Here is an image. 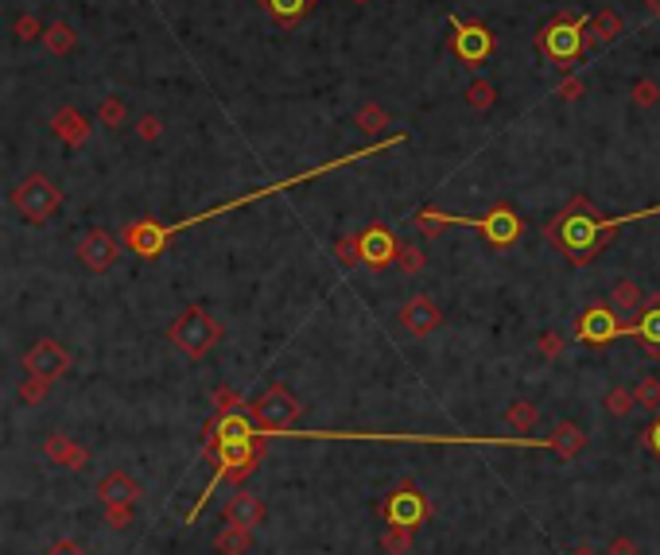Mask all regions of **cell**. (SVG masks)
Returning a JSON list of instances; mask_svg holds the SVG:
<instances>
[{
    "label": "cell",
    "instance_id": "25",
    "mask_svg": "<svg viewBox=\"0 0 660 555\" xmlns=\"http://www.w3.org/2000/svg\"><path fill=\"white\" fill-rule=\"evenodd\" d=\"M354 125L361 128L365 136H381L392 125V116L385 113V106H377V101H365V106H358V113H354Z\"/></svg>",
    "mask_w": 660,
    "mask_h": 555
},
{
    "label": "cell",
    "instance_id": "47",
    "mask_svg": "<svg viewBox=\"0 0 660 555\" xmlns=\"http://www.w3.org/2000/svg\"><path fill=\"white\" fill-rule=\"evenodd\" d=\"M645 8H649V16H660V0H645Z\"/></svg>",
    "mask_w": 660,
    "mask_h": 555
},
{
    "label": "cell",
    "instance_id": "11",
    "mask_svg": "<svg viewBox=\"0 0 660 555\" xmlns=\"http://www.w3.org/2000/svg\"><path fill=\"white\" fill-rule=\"evenodd\" d=\"M75 253H78V260H82V268H90V272H109L113 265H117V253H121V241L113 237L109 229H86L82 237H78V245H75Z\"/></svg>",
    "mask_w": 660,
    "mask_h": 555
},
{
    "label": "cell",
    "instance_id": "26",
    "mask_svg": "<svg viewBox=\"0 0 660 555\" xmlns=\"http://www.w3.org/2000/svg\"><path fill=\"white\" fill-rule=\"evenodd\" d=\"M505 428H513V431H521V435H528L540 423V408L533 404V400H513L509 408H505Z\"/></svg>",
    "mask_w": 660,
    "mask_h": 555
},
{
    "label": "cell",
    "instance_id": "38",
    "mask_svg": "<svg viewBox=\"0 0 660 555\" xmlns=\"http://www.w3.org/2000/svg\"><path fill=\"white\" fill-rule=\"evenodd\" d=\"M137 136H140L144 144H156L159 136H164V121H159L156 113H144L140 121H137Z\"/></svg>",
    "mask_w": 660,
    "mask_h": 555
},
{
    "label": "cell",
    "instance_id": "41",
    "mask_svg": "<svg viewBox=\"0 0 660 555\" xmlns=\"http://www.w3.org/2000/svg\"><path fill=\"white\" fill-rule=\"evenodd\" d=\"M106 520H109V529H128L132 524V505H106Z\"/></svg>",
    "mask_w": 660,
    "mask_h": 555
},
{
    "label": "cell",
    "instance_id": "4",
    "mask_svg": "<svg viewBox=\"0 0 660 555\" xmlns=\"http://www.w3.org/2000/svg\"><path fill=\"white\" fill-rule=\"evenodd\" d=\"M591 16H579V12H564V16L548 20L544 27L536 32V47L540 55L555 63L560 70H571L579 63V58L591 51Z\"/></svg>",
    "mask_w": 660,
    "mask_h": 555
},
{
    "label": "cell",
    "instance_id": "42",
    "mask_svg": "<svg viewBox=\"0 0 660 555\" xmlns=\"http://www.w3.org/2000/svg\"><path fill=\"white\" fill-rule=\"evenodd\" d=\"M606 555H641V544L634 536H614L606 544Z\"/></svg>",
    "mask_w": 660,
    "mask_h": 555
},
{
    "label": "cell",
    "instance_id": "18",
    "mask_svg": "<svg viewBox=\"0 0 660 555\" xmlns=\"http://www.w3.org/2000/svg\"><path fill=\"white\" fill-rule=\"evenodd\" d=\"M51 128L55 136L66 144V148H82L86 140H90V121H86V113H78L75 106H63L55 116H51Z\"/></svg>",
    "mask_w": 660,
    "mask_h": 555
},
{
    "label": "cell",
    "instance_id": "14",
    "mask_svg": "<svg viewBox=\"0 0 660 555\" xmlns=\"http://www.w3.org/2000/svg\"><path fill=\"white\" fill-rule=\"evenodd\" d=\"M358 241H361V265H370V268H377V272L389 268V265H396V257H401V241H396L385 226L361 229Z\"/></svg>",
    "mask_w": 660,
    "mask_h": 555
},
{
    "label": "cell",
    "instance_id": "32",
    "mask_svg": "<svg viewBox=\"0 0 660 555\" xmlns=\"http://www.w3.org/2000/svg\"><path fill=\"white\" fill-rule=\"evenodd\" d=\"M381 551L385 555H408L412 551V529H404V524H389V532L381 536Z\"/></svg>",
    "mask_w": 660,
    "mask_h": 555
},
{
    "label": "cell",
    "instance_id": "2",
    "mask_svg": "<svg viewBox=\"0 0 660 555\" xmlns=\"http://www.w3.org/2000/svg\"><path fill=\"white\" fill-rule=\"evenodd\" d=\"M656 214H660V207L656 210H641V214L606 217V214H598L583 195H575V198H571V207L560 210L544 226V237L552 241V249H560L571 260V265H591V260L614 241V233H618L622 226L641 222V217H656Z\"/></svg>",
    "mask_w": 660,
    "mask_h": 555
},
{
    "label": "cell",
    "instance_id": "8",
    "mask_svg": "<svg viewBox=\"0 0 660 555\" xmlns=\"http://www.w3.org/2000/svg\"><path fill=\"white\" fill-rule=\"evenodd\" d=\"M296 419H300V400L284 385H272L264 397L253 400L257 431H288V428H296Z\"/></svg>",
    "mask_w": 660,
    "mask_h": 555
},
{
    "label": "cell",
    "instance_id": "27",
    "mask_svg": "<svg viewBox=\"0 0 660 555\" xmlns=\"http://www.w3.org/2000/svg\"><path fill=\"white\" fill-rule=\"evenodd\" d=\"M591 32H594V43H614L622 32H625V20H622V12H614V8H598L594 16H591Z\"/></svg>",
    "mask_w": 660,
    "mask_h": 555
},
{
    "label": "cell",
    "instance_id": "20",
    "mask_svg": "<svg viewBox=\"0 0 660 555\" xmlns=\"http://www.w3.org/2000/svg\"><path fill=\"white\" fill-rule=\"evenodd\" d=\"M548 447H552L564 462H571V459H579V455H583V447H586V431L579 428L575 419H564V423H555V431H552Z\"/></svg>",
    "mask_w": 660,
    "mask_h": 555
},
{
    "label": "cell",
    "instance_id": "36",
    "mask_svg": "<svg viewBox=\"0 0 660 555\" xmlns=\"http://www.w3.org/2000/svg\"><path fill=\"white\" fill-rule=\"evenodd\" d=\"M396 265L404 268V276H420L423 268H428V257H423V249H416V245H401V257H396Z\"/></svg>",
    "mask_w": 660,
    "mask_h": 555
},
{
    "label": "cell",
    "instance_id": "35",
    "mask_svg": "<svg viewBox=\"0 0 660 555\" xmlns=\"http://www.w3.org/2000/svg\"><path fill=\"white\" fill-rule=\"evenodd\" d=\"M12 32H16V39L20 43H32V39H43V20L39 16H32V12H24V16H16V24H12Z\"/></svg>",
    "mask_w": 660,
    "mask_h": 555
},
{
    "label": "cell",
    "instance_id": "7",
    "mask_svg": "<svg viewBox=\"0 0 660 555\" xmlns=\"http://www.w3.org/2000/svg\"><path fill=\"white\" fill-rule=\"evenodd\" d=\"M622 334H634V323H625L610 303H591L575 318V338L586 346H610L614 338H622Z\"/></svg>",
    "mask_w": 660,
    "mask_h": 555
},
{
    "label": "cell",
    "instance_id": "30",
    "mask_svg": "<svg viewBox=\"0 0 660 555\" xmlns=\"http://www.w3.org/2000/svg\"><path fill=\"white\" fill-rule=\"evenodd\" d=\"M637 408H649V412H660V377L656 373H641L634 385Z\"/></svg>",
    "mask_w": 660,
    "mask_h": 555
},
{
    "label": "cell",
    "instance_id": "1",
    "mask_svg": "<svg viewBox=\"0 0 660 555\" xmlns=\"http://www.w3.org/2000/svg\"><path fill=\"white\" fill-rule=\"evenodd\" d=\"M404 140H408V133H392V136H381V140L373 144V148H358V152H350V156H339V159H330V164H322V167L300 171V175H291V179H280V183H269V187H260V191H253V195H241V198L226 202V207H218V210H207V214L183 217V222H175V226H156V222H148V217H140V222L125 226V233H121V245H125V249H132L137 257H159V253H164V245H168V241L175 237V233H183L187 226H198V222H210V217H222V214H229V210L245 207V202H257V198H264V195L288 191V187L311 183V179H319V175H327V171H334V167H346V164H361V159H370V156H381V152H389V148H396V144H404Z\"/></svg>",
    "mask_w": 660,
    "mask_h": 555
},
{
    "label": "cell",
    "instance_id": "45",
    "mask_svg": "<svg viewBox=\"0 0 660 555\" xmlns=\"http://www.w3.org/2000/svg\"><path fill=\"white\" fill-rule=\"evenodd\" d=\"M47 555H86L82 548H75V544H58V548H51Z\"/></svg>",
    "mask_w": 660,
    "mask_h": 555
},
{
    "label": "cell",
    "instance_id": "13",
    "mask_svg": "<svg viewBox=\"0 0 660 555\" xmlns=\"http://www.w3.org/2000/svg\"><path fill=\"white\" fill-rule=\"evenodd\" d=\"M401 327L408 334H416V338H428V334H435L439 327H443V311H439V303L432 296H412L404 307H401Z\"/></svg>",
    "mask_w": 660,
    "mask_h": 555
},
{
    "label": "cell",
    "instance_id": "19",
    "mask_svg": "<svg viewBox=\"0 0 660 555\" xmlns=\"http://www.w3.org/2000/svg\"><path fill=\"white\" fill-rule=\"evenodd\" d=\"M226 520H229V524H241V529H260V520H264V501L257 498V493L238 489V493H233V498L226 501Z\"/></svg>",
    "mask_w": 660,
    "mask_h": 555
},
{
    "label": "cell",
    "instance_id": "43",
    "mask_svg": "<svg viewBox=\"0 0 660 555\" xmlns=\"http://www.w3.org/2000/svg\"><path fill=\"white\" fill-rule=\"evenodd\" d=\"M214 404H218V412H238L241 397H238L233 388H218V392H214Z\"/></svg>",
    "mask_w": 660,
    "mask_h": 555
},
{
    "label": "cell",
    "instance_id": "34",
    "mask_svg": "<svg viewBox=\"0 0 660 555\" xmlns=\"http://www.w3.org/2000/svg\"><path fill=\"white\" fill-rule=\"evenodd\" d=\"M629 97H634V106L653 109L656 101H660V86H656L653 78H637L634 86H629Z\"/></svg>",
    "mask_w": 660,
    "mask_h": 555
},
{
    "label": "cell",
    "instance_id": "48",
    "mask_svg": "<svg viewBox=\"0 0 660 555\" xmlns=\"http://www.w3.org/2000/svg\"><path fill=\"white\" fill-rule=\"evenodd\" d=\"M350 5H358V8H361V5H370V0H350Z\"/></svg>",
    "mask_w": 660,
    "mask_h": 555
},
{
    "label": "cell",
    "instance_id": "40",
    "mask_svg": "<svg viewBox=\"0 0 660 555\" xmlns=\"http://www.w3.org/2000/svg\"><path fill=\"white\" fill-rule=\"evenodd\" d=\"M564 346H567V338H564L560 330H544V334H540V342H536V349H540L544 358H560Z\"/></svg>",
    "mask_w": 660,
    "mask_h": 555
},
{
    "label": "cell",
    "instance_id": "39",
    "mask_svg": "<svg viewBox=\"0 0 660 555\" xmlns=\"http://www.w3.org/2000/svg\"><path fill=\"white\" fill-rule=\"evenodd\" d=\"M583 90H586L583 75H567L560 86H555V97H560V101H567V106H571V101H579V97H583Z\"/></svg>",
    "mask_w": 660,
    "mask_h": 555
},
{
    "label": "cell",
    "instance_id": "22",
    "mask_svg": "<svg viewBox=\"0 0 660 555\" xmlns=\"http://www.w3.org/2000/svg\"><path fill=\"white\" fill-rule=\"evenodd\" d=\"M257 5L280 27H296V24H303L307 12L315 8V0H257Z\"/></svg>",
    "mask_w": 660,
    "mask_h": 555
},
{
    "label": "cell",
    "instance_id": "9",
    "mask_svg": "<svg viewBox=\"0 0 660 555\" xmlns=\"http://www.w3.org/2000/svg\"><path fill=\"white\" fill-rule=\"evenodd\" d=\"M451 27H454V35H451V51L462 58L466 66H482L486 58L493 55V32L486 24H466L462 16H454L451 12Z\"/></svg>",
    "mask_w": 660,
    "mask_h": 555
},
{
    "label": "cell",
    "instance_id": "31",
    "mask_svg": "<svg viewBox=\"0 0 660 555\" xmlns=\"http://www.w3.org/2000/svg\"><path fill=\"white\" fill-rule=\"evenodd\" d=\"M603 404H606V412L614 416V419H625L629 412L637 408V397H634V388H622V385H614L606 397H603Z\"/></svg>",
    "mask_w": 660,
    "mask_h": 555
},
{
    "label": "cell",
    "instance_id": "46",
    "mask_svg": "<svg viewBox=\"0 0 660 555\" xmlns=\"http://www.w3.org/2000/svg\"><path fill=\"white\" fill-rule=\"evenodd\" d=\"M567 555H603V551H594L591 544H579V548H571Z\"/></svg>",
    "mask_w": 660,
    "mask_h": 555
},
{
    "label": "cell",
    "instance_id": "24",
    "mask_svg": "<svg viewBox=\"0 0 660 555\" xmlns=\"http://www.w3.org/2000/svg\"><path fill=\"white\" fill-rule=\"evenodd\" d=\"M43 47H47L55 58H63L78 47V32L66 20H55V24H47V32H43Z\"/></svg>",
    "mask_w": 660,
    "mask_h": 555
},
{
    "label": "cell",
    "instance_id": "28",
    "mask_svg": "<svg viewBox=\"0 0 660 555\" xmlns=\"http://www.w3.org/2000/svg\"><path fill=\"white\" fill-rule=\"evenodd\" d=\"M97 125H106L109 133H117V128H125L128 125V106H125V97H117V94H106L97 101Z\"/></svg>",
    "mask_w": 660,
    "mask_h": 555
},
{
    "label": "cell",
    "instance_id": "33",
    "mask_svg": "<svg viewBox=\"0 0 660 555\" xmlns=\"http://www.w3.org/2000/svg\"><path fill=\"white\" fill-rule=\"evenodd\" d=\"M55 381H47V377H36V373H24V381H20V400L24 404H43L47 400V392H51Z\"/></svg>",
    "mask_w": 660,
    "mask_h": 555
},
{
    "label": "cell",
    "instance_id": "21",
    "mask_svg": "<svg viewBox=\"0 0 660 555\" xmlns=\"http://www.w3.org/2000/svg\"><path fill=\"white\" fill-rule=\"evenodd\" d=\"M645 299H649V296L641 291V284L634 280V276H622V280L610 288V307H614V311H618L622 318L641 315V311H645Z\"/></svg>",
    "mask_w": 660,
    "mask_h": 555
},
{
    "label": "cell",
    "instance_id": "6",
    "mask_svg": "<svg viewBox=\"0 0 660 555\" xmlns=\"http://www.w3.org/2000/svg\"><path fill=\"white\" fill-rule=\"evenodd\" d=\"M63 187H58L51 175H43V171H32V175H24V179L12 187V195H8V202H12V210H16L20 217H27L32 226H43L47 217L63 207Z\"/></svg>",
    "mask_w": 660,
    "mask_h": 555
},
{
    "label": "cell",
    "instance_id": "23",
    "mask_svg": "<svg viewBox=\"0 0 660 555\" xmlns=\"http://www.w3.org/2000/svg\"><path fill=\"white\" fill-rule=\"evenodd\" d=\"M253 551V529H241V524H229L214 536V555H249Z\"/></svg>",
    "mask_w": 660,
    "mask_h": 555
},
{
    "label": "cell",
    "instance_id": "3",
    "mask_svg": "<svg viewBox=\"0 0 660 555\" xmlns=\"http://www.w3.org/2000/svg\"><path fill=\"white\" fill-rule=\"evenodd\" d=\"M412 222L428 233V237H439V233L451 229V226H471L490 245H497V249H502V245H513L521 237V229H524L517 210H509V207H493L490 214H482V217H459V214H443V210H416Z\"/></svg>",
    "mask_w": 660,
    "mask_h": 555
},
{
    "label": "cell",
    "instance_id": "44",
    "mask_svg": "<svg viewBox=\"0 0 660 555\" xmlns=\"http://www.w3.org/2000/svg\"><path fill=\"white\" fill-rule=\"evenodd\" d=\"M641 435H645V439H641V443H645V450H653V455H660V412H656V419H653Z\"/></svg>",
    "mask_w": 660,
    "mask_h": 555
},
{
    "label": "cell",
    "instance_id": "29",
    "mask_svg": "<svg viewBox=\"0 0 660 555\" xmlns=\"http://www.w3.org/2000/svg\"><path fill=\"white\" fill-rule=\"evenodd\" d=\"M462 101H466V106H471L474 113H490V109L497 106V86H493L490 78H474L471 86H466Z\"/></svg>",
    "mask_w": 660,
    "mask_h": 555
},
{
    "label": "cell",
    "instance_id": "17",
    "mask_svg": "<svg viewBox=\"0 0 660 555\" xmlns=\"http://www.w3.org/2000/svg\"><path fill=\"white\" fill-rule=\"evenodd\" d=\"M634 338L641 342V349L653 361H660V296L645 299V311L637 315V323H634Z\"/></svg>",
    "mask_w": 660,
    "mask_h": 555
},
{
    "label": "cell",
    "instance_id": "37",
    "mask_svg": "<svg viewBox=\"0 0 660 555\" xmlns=\"http://www.w3.org/2000/svg\"><path fill=\"white\" fill-rule=\"evenodd\" d=\"M334 260H339L342 268H354L361 260V241L358 237H339L334 241Z\"/></svg>",
    "mask_w": 660,
    "mask_h": 555
},
{
    "label": "cell",
    "instance_id": "16",
    "mask_svg": "<svg viewBox=\"0 0 660 555\" xmlns=\"http://www.w3.org/2000/svg\"><path fill=\"white\" fill-rule=\"evenodd\" d=\"M101 505H137L140 501V481L128 470H109L106 478L94 486Z\"/></svg>",
    "mask_w": 660,
    "mask_h": 555
},
{
    "label": "cell",
    "instance_id": "10",
    "mask_svg": "<svg viewBox=\"0 0 660 555\" xmlns=\"http://www.w3.org/2000/svg\"><path fill=\"white\" fill-rule=\"evenodd\" d=\"M428 498L416 489V486H396L389 498H385V505H381V517H385L389 524H404V529H416L420 520H428Z\"/></svg>",
    "mask_w": 660,
    "mask_h": 555
},
{
    "label": "cell",
    "instance_id": "15",
    "mask_svg": "<svg viewBox=\"0 0 660 555\" xmlns=\"http://www.w3.org/2000/svg\"><path fill=\"white\" fill-rule=\"evenodd\" d=\"M43 459L55 462V466H66V470H86V466H90V450L63 431H51L47 439H43Z\"/></svg>",
    "mask_w": 660,
    "mask_h": 555
},
{
    "label": "cell",
    "instance_id": "5",
    "mask_svg": "<svg viewBox=\"0 0 660 555\" xmlns=\"http://www.w3.org/2000/svg\"><path fill=\"white\" fill-rule=\"evenodd\" d=\"M222 338H226V327L218 323L207 307H187V311L175 315L171 327H168V342L190 361H202Z\"/></svg>",
    "mask_w": 660,
    "mask_h": 555
},
{
    "label": "cell",
    "instance_id": "12",
    "mask_svg": "<svg viewBox=\"0 0 660 555\" xmlns=\"http://www.w3.org/2000/svg\"><path fill=\"white\" fill-rule=\"evenodd\" d=\"M24 373L47 377V381H58V377H66V373H70V354H66V346L55 342V338H39V342L24 354Z\"/></svg>",
    "mask_w": 660,
    "mask_h": 555
}]
</instances>
